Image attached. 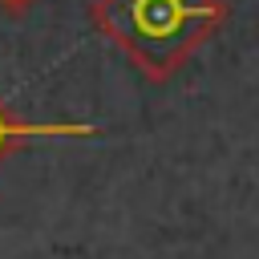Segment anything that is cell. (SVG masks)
Wrapping results in <instances>:
<instances>
[{"label": "cell", "mask_w": 259, "mask_h": 259, "mask_svg": "<svg viewBox=\"0 0 259 259\" xmlns=\"http://www.w3.org/2000/svg\"><path fill=\"white\" fill-rule=\"evenodd\" d=\"M36 4H40V0H0V12L16 20V16H28V12L36 8Z\"/></svg>", "instance_id": "cell-3"}, {"label": "cell", "mask_w": 259, "mask_h": 259, "mask_svg": "<svg viewBox=\"0 0 259 259\" xmlns=\"http://www.w3.org/2000/svg\"><path fill=\"white\" fill-rule=\"evenodd\" d=\"M89 20L146 81L166 85L223 28L227 0H93Z\"/></svg>", "instance_id": "cell-1"}, {"label": "cell", "mask_w": 259, "mask_h": 259, "mask_svg": "<svg viewBox=\"0 0 259 259\" xmlns=\"http://www.w3.org/2000/svg\"><path fill=\"white\" fill-rule=\"evenodd\" d=\"M101 130L89 121H24L8 109V101L0 97V162L32 142H57V138H97Z\"/></svg>", "instance_id": "cell-2"}]
</instances>
